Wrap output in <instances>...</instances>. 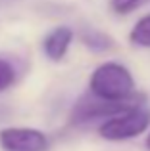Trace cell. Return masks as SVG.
Returning a JSON list of instances; mask_svg holds the SVG:
<instances>
[{"mask_svg":"<svg viewBox=\"0 0 150 151\" xmlns=\"http://www.w3.org/2000/svg\"><path fill=\"white\" fill-rule=\"evenodd\" d=\"M89 88L96 98L123 101L135 98V78L125 65L117 61H106L92 71Z\"/></svg>","mask_w":150,"mask_h":151,"instance_id":"obj_1","label":"cell"},{"mask_svg":"<svg viewBox=\"0 0 150 151\" xmlns=\"http://www.w3.org/2000/svg\"><path fill=\"white\" fill-rule=\"evenodd\" d=\"M148 126H150V111L141 105H135L131 109H125L114 117L106 119L98 128V134L108 142H123L137 138Z\"/></svg>","mask_w":150,"mask_h":151,"instance_id":"obj_2","label":"cell"},{"mask_svg":"<svg viewBox=\"0 0 150 151\" xmlns=\"http://www.w3.org/2000/svg\"><path fill=\"white\" fill-rule=\"evenodd\" d=\"M139 100L141 96L131 98V100H123V101H110V100H102V98L89 94V96L81 98L75 103L71 111V122L73 124H85V122H92L96 119H110L125 109L139 105Z\"/></svg>","mask_w":150,"mask_h":151,"instance_id":"obj_3","label":"cell"},{"mask_svg":"<svg viewBox=\"0 0 150 151\" xmlns=\"http://www.w3.org/2000/svg\"><path fill=\"white\" fill-rule=\"evenodd\" d=\"M0 145L4 151H46L50 142L46 134L37 128L12 126L0 130Z\"/></svg>","mask_w":150,"mask_h":151,"instance_id":"obj_4","label":"cell"},{"mask_svg":"<svg viewBox=\"0 0 150 151\" xmlns=\"http://www.w3.org/2000/svg\"><path fill=\"white\" fill-rule=\"evenodd\" d=\"M73 40V31L69 27H56L52 29L42 40V50H44L46 58L52 59V61H60V59L66 58L69 46H71Z\"/></svg>","mask_w":150,"mask_h":151,"instance_id":"obj_5","label":"cell"},{"mask_svg":"<svg viewBox=\"0 0 150 151\" xmlns=\"http://www.w3.org/2000/svg\"><path fill=\"white\" fill-rule=\"evenodd\" d=\"M83 42L92 52H108L116 46V42L112 40V37H108L106 33H100V31H96V29L85 31V33H83Z\"/></svg>","mask_w":150,"mask_h":151,"instance_id":"obj_6","label":"cell"},{"mask_svg":"<svg viewBox=\"0 0 150 151\" xmlns=\"http://www.w3.org/2000/svg\"><path fill=\"white\" fill-rule=\"evenodd\" d=\"M129 40L141 48H150V14L141 17L129 33Z\"/></svg>","mask_w":150,"mask_h":151,"instance_id":"obj_7","label":"cell"},{"mask_svg":"<svg viewBox=\"0 0 150 151\" xmlns=\"http://www.w3.org/2000/svg\"><path fill=\"white\" fill-rule=\"evenodd\" d=\"M15 82V69L12 67L10 61L0 58V92L8 90Z\"/></svg>","mask_w":150,"mask_h":151,"instance_id":"obj_8","label":"cell"},{"mask_svg":"<svg viewBox=\"0 0 150 151\" xmlns=\"http://www.w3.org/2000/svg\"><path fill=\"white\" fill-rule=\"evenodd\" d=\"M144 2H146V0H112V10L116 12V14L125 15V14H131L137 8H141Z\"/></svg>","mask_w":150,"mask_h":151,"instance_id":"obj_9","label":"cell"},{"mask_svg":"<svg viewBox=\"0 0 150 151\" xmlns=\"http://www.w3.org/2000/svg\"><path fill=\"white\" fill-rule=\"evenodd\" d=\"M144 147H146V151H150V132L146 136V142H144Z\"/></svg>","mask_w":150,"mask_h":151,"instance_id":"obj_10","label":"cell"}]
</instances>
